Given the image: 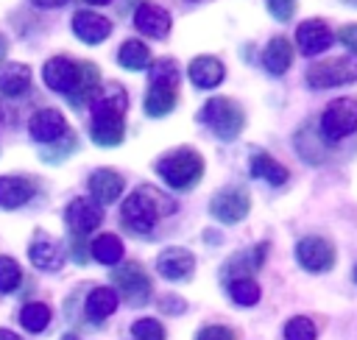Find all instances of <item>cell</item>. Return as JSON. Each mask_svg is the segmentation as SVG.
I'll use <instances>...</instances> for the list:
<instances>
[{"label":"cell","mask_w":357,"mask_h":340,"mask_svg":"<svg viewBox=\"0 0 357 340\" xmlns=\"http://www.w3.org/2000/svg\"><path fill=\"white\" fill-rule=\"evenodd\" d=\"M170 14L162 8V6H153V3H142L137 6L134 11V28L151 39H165L170 33Z\"/></svg>","instance_id":"obj_13"},{"label":"cell","mask_w":357,"mask_h":340,"mask_svg":"<svg viewBox=\"0 0 357 340\" xmlns=\"http://www.w3.org/2000/svg\"><path fill=\"white\" fill-rule=\"evenodd\" d=\"M351 276H354V281H357V265H354V273H351Z\"/></svg>","instance_id":"obj_49"},{"label":"cell","mask_w":357,"mask_h":340,"mask_svg":"<svg viewBox=\"0 0 357 340\" xmlns=\"http://www.w3.org/2000/svg\"><path fill=\"white\" fill-rule=\"evenodd\" d=\"M64 220L73 229V234L84 237V234L95 231L103 223V209L89 198H75V201H70V206L64 212Z\"/></svg>","instance_id":"obj_10"},{"label":"cell","mask_w":357,"mask_h":340,"mask_svg":"<svg viewBox=\"0 0 357 340\" xmlns=\"http://www.w3.org/2000/svg\"><path fill=\"white\" fill-rule=\"evenodd\" d=\"M42 78H45V86L53 89V92H64L70 95L75 81H78V64L67 56H53L45 61L42 67Z\"/></svg>","instance_id":"obj_11"},{"label":"cell","mask_w":357,"mask_h":340,"mask_svg":"<svg viewBox=\"0 0 357 340\" xmlns=\"http://www.w3.org/2000/svg\"><path fill=\"white\" fill-rule=\"evenodd\" d=\"M86 3H92V6H106L109 0H86Z\"/></svg>","instance_id":"obj_47"},{"label":"cell","mask_w":357,"mask_h":340,"mask_svg":"<svg viewBox=\"0 0 357 340\" xmlns=\"http://www.w3.org/2000/svg\"><path fill=\"white\" fill-rule=\"evenodd\" d=\"M229 295H231V301L240 304V307H254L262 293H259V284L248 276V279H231V281H229Z\"/></svg>","instance_id":"obj_32"},{"label":"cell","mask_w":357,"mask_h":340,"mask_svg":"<svg viewBox=\"0 0 357 340\" xmlns=\"http://www.w3.org/2000/svg\"><path fill=\"white\" fill-rule=\"evenodd\" d=\"M176 209V203L162 195L159 190L153 187H137L126 201H123V209H120V220L128 231L134 234H148L156 220L162 215H170Z\"/></svg>","instance_id":"obj_1"},{"label":"cell","mask_w":357,"mask_h":340,"mask_svg":"<svg viewBox=\"0 0 357 340\" xmlns=\"http://www.w3.org/2000/svg\"><path fill=\"white\" fill-rule=\"evenodd\" d=\"M318 131L326 142H337L346 139L357 131V100L354 98H335L318 123Z\"/></svg>","instance_id":"obj_5"},{"label":"cell","mask_w":357,"mask_h":340,"mask_svg":"<svg viewBox=\"0 0 357 340\" xmlns=\"http://www.w3.org/2000/svg\"><path fill=\"white\" fill-rule=\"evenodd\" d=\"M70 248H73V251H70V254H73V259H75L78 265H84V262H86V245L81 242V237H78V234H73Z\"/></svg>","instance_id":"obj_42"},{"label":"cell","mask_w":357,"mask_h":340,"mask_svg":"<svg viewBox=\"0 0 357 340\" xmlns=\"http://www.w3.org/2000/svg\"><path fill=\"white\" fill-rule=\"evenodd\" d=\"M156 270L167 281H187L195 270V256L187 248H165L156 256Z\"/></svg>","instance_id":"obj_12"},{"label":"cell","mask_w":357,"mask_h":340,"mask_svg":"<svg viewBox=\"0 0 357 340\" xmlns=\"http://www.w3.org/2000/svg\"><path fill=\"white\" fill-rule=\"evenodd\" d=\"M343 3H349V6H357V0H343Z\"/></svg>","instance_id":"obj_48"},{"label":"cell","mask_w":357,"mask_h":340,"mask_svg":"<svg viewBox=\"0 0 357 340\" xmlns=\"http://www.w3.org/2000/svg\"><path fill=\"white\" fill-rule=\"evenodd\" d=\"M187 75L198 89H215L226 78V67L215 56H195L187 67Z\"/></svg>","instance_id":"obj_17"},{"label":"cell","mask_w":357,"mask_h":340,"mask_svg":"<svg viewBox=\"0 0 357 340\" xmlns=\"http://www.w3.org/2000/svg\"><path fill=\"white\" fill-rule=\"evenodd\" d=\"M198 120L218 137V139H237L245 125V111L231 98H209L198 111Z\"/></svg>","instance_id":"obj_3"},{"label":"cell","mask_w":357,"mask_h":340,"mask_svg":"<svg viewBox=\"0 0 357 340\" xmlns=\"http://www.w3.org/2000/svg\"><path fill=\"white\" fill-rule=\"evenodd\" d=\"M114 309H117V293H114L112 287H95V290L86 295V315H89V320L100 323V320H106Z\"/></svg>","instance_id":"obj_30"},{"label":"cell","mask_w":357,"mask_h":340,"mask_svg":"<svg viewBox=\"0 0 357 340\" xmlns=\"http://www.w3.org/2000/svg\"><path fill=\"white\" fill-rule=\"evenodd\" d=\"M112 281L114 287L123 293V298L131 304V307H142L151 301V279L148 273L142 270V265L137 262H126L120 268L112 270Z\"/></svg>","instance_id":"obj_6"},{"label":"cell","mask_w":357,"mask_h":340,"mask_svg":"<svg viewBox=\"0 0 357 340\" xmlns=\"http://www.w3.org/2000/svg\"><path fill=\"white\" fill-rule=\"evenodd\" d=\"M22 279L20 265L11 256H0V293H14Z\"/></svg>","instance_id":"obj_37"},{"label":"cell","mask_w":357,"mask_h":340,"mask_svg":"<svg viewBox=\"0 0 357 340\" xmlns=\"http://www.w3.org/2000/svg\"><path fill=\"white\" fill-rule=\"evenodd\" d=\"M296 259L310 273H326L335 265V245L324 237H304L296 245Z\"/></svg>","instance_id":"obj_8"},{"label":"cell","mask_w":357,"mask_h":340,"mask_svg":"<svg viewBox=\"0 0 357 340\" xmlns=\"http://www.w3.org/2000/svg\"><path fill=\"white\" fill-rule=\"evenodd\" d=\"M6 50H8V39H6L3 33H0V61L6 59Z\"/></svg>","instance_id":"obj_46"},{"label":"cell","mask_w":357,"mask_h":340,"mask_svg":"<svg viewBox=\"0 0 357 340\" xmlns=\"http://www.w3.org/2000/svg\"><path fill=\"white\" fill-rule=\"evenodd\" d=\"M296 150H298V156L304 162L318 164V162L326 159V139L321 137L318 128H312V123H307V125H301L296 131Z\"/></svg>","instance_id":"obj_24"},{"label":"cell","mask_w":357,"mask_h":340,"mask_svg":"<svg viewBox=\"0 0 357 340\" xmlns=\"http://www.w3.org/2000/svg\"><path fill=\"white\" fill-rule=\"evenodd\" d=\"M335 42V33L332 28L324 22V20H304L298 28H296V45L304 56H318L324 53L329 45Z\"/></svg>","instance_id":"obj_9"},{"label":"cell","mask_w":357,"mask_h":340,"mask_svg":"<svg viewBox=\"0 0 357 340\" xmlns=\"http://www.w3.org/2000/svg\"><path fill=\"white\" fill-rule=\"evenodd\" d=\"M123 176L120 173H114V170H109V167H100V170H95L92 176H89V195H92V201L98 203V206H103V203H114L117 198H120V192H123Z\"/></svg>","instance_id":"obj_18"},{"label":"cell","mask_w":357,"mask_h":340,"mask_svg":"<svg viewBox=\"0 0 357 340\" xmlns=\"http://www.w3.org/2000/svg\"><path fill=\"white\" fill-rule=\"evenodd\" d=\"M33 195V184L22 176H0V206L3 209H17L28 203Z\"/></svg>","instance_id":"obj_26"},{"label":"cell","mask_w":357,"mask_h":340,"mask_svg":"<svg viewBox=\"0 0 357 340\" xmlns=\"http://www.w3.org/2000/svg\"><path fill=\"white\" fill-rule=\"evenodd\" d=\"M178 100V89L176 86H162V84H151L142 100V109L148 117H165L176 109Z\"/></svg>","instance_id":"obj_25"},{"label":"cell","mask_w":357,"mask_h":340,"mask_svg":"<svg viewBox=\"0 0 357 340\" xmlns=\"http://www.w3.org/2000/svg\"><path fill=\"white\" fill-rule=\"evenodd\" d=\"M73 33L86 45H100L112 33V22L95 11H75L73 17Z\"/></svg>","instance_id":"obj_16"},{"label":"cell","mask_w":357,"mask_h":340,"mask_svg":"<svg viewBox=\"0 0 357 340\" xmlns=\"http://www.w3.org/2000/svg\"><path fill=\"white\" fill-rule=\"evenodd\" d=\"M156 173L159 178L170 187V190H190L201 181L204 176V159L198 150L192 148H176L170 153H165L162 159H156Z\"/></svg>","instance_id":"obj_2"},{"label":"cell","mask_w":357,"mask_h":340,"mask_svg":"<svg viewBox=\"0 0 357 340\" xmlns=\"http://www.w3.org/2000/svg\"><path fill=\"white\" fill-rule=\"evenodd\" d=\"M98 89H100V70L92 61H81L78 64V81H75L73 92L67 95V100L73 109H81L95 98Z\"/></svg>","instance_id":"obj_19"},{"label":"cell","mask_w":357,"mask_h":340,"mask_svg":"<svg viewBox=\"0 0 357 340\" xmlns=\"http://www.w3.org/2000/svg\"><path fill=\"white\" fill-rule=\"evenodd\" d=\"M251 176H254V178H262V181H268V184H273V187H282L290 173H287V167L279 164L271 153H254V156H251Z\"/></svg>","instance_id":"obj_28"},{"label":"cell","mask_w":357,"mask_h":340,"mask_svg":"<svg viewBox=\"0 0 357 340\" xmlns=\"http://www.w3.org/2000/svg\"><path fill=\"white\" fill-rule=\"evenodd\" d=\"M265 254H268V242H259V245H254V248H248V251H240V254H234V256L229 259V265L223 268V273L229 276V281H231V279H248L254 270L262 268Z\"/></svg>","instance_id":"obj_21"},{"label":"cell","mask_w":357,"mask_h":340,"mask_svg":"<svg viewBox=\"0 0 357 340\" xmlns=\"http://www.w3.org/2000/svg\"><path fill=\"white\" fill-rule=\"evenodd\" d=\"M92 114H126L128 109V95L120 84H106L95 92V98L89 100Z\"/></svg>","instance_id":"obj_23"},{"label":"cell","mask_w":357,"mask_h":340,"mask_svg":"<svg viewBox=\"0 0 357 340\" xmlns=\"http://www.w3.org/2000/svg\"><path fill=\"white\" fill-rule=\"evenodd\" d=\"M28 256H31V262H33L39 270H59V268L64 265V254H61L59 242L50 240L45 231H36V237L31 240Z\"/></svg>","instance_id":"obj_20"},{"label":"cell","mask_w":357,"mask_h":340,"mask_svg":"<svg viewBox=\"0 0 357 340\" xmlns=\"http://www.w3.org/2000/svg\"><path fill=\"white\" fill-rule=\"evenodd\" d=\"M178 78L181 70L173 59H159L156 64H151V84H162V86H176L178 89Z\"/></svg>","instance_id":"obj_34"},{"label":"cell","mask_w":357,"mask_h":340,"mask_svg":"<svg viewBox=\"0 0 357 340\" xmlns=\"http://www.w3.org/2000/svg\"><path fill=\"white\" fill-rule=\"evenodd\" d=\"M75 150V134H64L61 139H56V142H47V148H42V159L45 162H61L64 156H70Z\"/></svg>","instance_id":"obj_36"},{"label":"cell","mask_w":357,"mask_h":340,"mask_svg":"<svg viewBox=\"0 0 357 340\" xmlns=\"http://www.w3.org/2000/svg\"><path fill=\"white\" fill-rule=\"evenodd\" d=\"M195 340H234V332L229 326H220V323H212V326H204Z\"/></svg>","instance_id":"obj_40"},{"label":"cell","mask_w":357,"mask_h":340,"mask_svg":"<svg viewBox=\"0 0 357 340\" xmlns=\"http://www.w3.org/2000/svg\"><path fill=\"white\" fill-rule=\"evenodd\" d=\"M162 307H165V309H178V312H181V309H184V301H181V298H167Z\"/></svg>","instance_id":"obj_43"},{"label":"cell","mask_w":357,"mask_h":340,"mask_svg":"<svg viewBox=\"0 0 357 340\" xmlns=\"http://www.w3.org/2000/svg\"><path fill=\"white\" fill-rule=\"evenodd\" d=\"M20 323H22V329H28V332H42L47 323H50V307L47 304H39V301H33V304H25L22 307V312H20Z\"/></svg>","instance_id":"obj_33"},{"label":"cell","mask_w":357,"mask_h":340,"mask_svg":"<svg viewBox=\"0 0 357 340\" xmlns=\"http://www.w3.org/2000/svg\"><path fill=\"white\" fill-rule=\"evenodd\" d=\"M89 137H92V142L100 145V148H114V145H120L123 137H126L123 114H92Z\"/></svg>","instance_id":"obj_15"},{"label":"cell","mask_w":357,"mask_h":340,"mask_svg":"<svg viewBox=\"0 0 357 340\" xmlns=\"http://www.w3.org/2000/svg\"><path fill=\"white\" fill-rule=\"evenodd\" d=\"M92 256L100 265H117L123 259V242L117 234H98L92 240Z\"/></svg>","instance_id":"obj_31"},{"label":"cell","mask_w":357,"mask_h":340,"mask_svg":"<svg viewBox=\"0 0 357 340\" xmlns=\"http://www.w3.org/2000/svg\"><path fill=\"white\" fill-rule=\"evenodd\" d=\"M0 117H3V111H0Z\"/></svg>","instance_id":"obj_51"},{"label":"cell","mask_w":357,"mask_h":340,"mask_svg":"<svg viewBox=\"0 0 357 340\" xmlns=\"http://www.w3.org/2000/svg\"><path fill=\"white\" fill-rule=\"evenodd\" d=\"M28 86H31V70L25 64L11 61L0 67V92L6 98H20L22 92H28Z\"/></svg>","instance_id":"obj_27"},{"label":"cell","mask_w":357,"mask_h":340,"mask_svg":"<svg viewBox=\"0 0 357 340\" xmlns=\"http://www.w3.org/2000/svg\"><path fill=\"white\" fill-rule=\"evenodd\" d=\"M354 81H357V56L324 59L307 67V84L312 89H332V86H346Z\"/></svg>","instance_id":"obj_4"},{"label":"cell","mask_w":357,"mask_h":340,"mask_svg":"<svg viewBox=\"0 0 357 340\" xmlns=\"http://www.w3.org/2000/svg\"><path fill=\"white\" fill-rule=\"evenodd\" d=\"M39 8H56V6H64L67 0H33Z\"/></svg>","instance_id":"obj_44"},{"label":"cell","mask_w":357,"mask_h":340,"mask_svg":"<svg viewBox=\"0 0 357 340\" xmlns=\"http://www.w3.org/2000/svg\"><path fill=\"white\" fill-rule=\"evenodd\" d=\"M293 64V45L287 36H273L262 50V67L271 75H284Z\"/></svg>","instance_id":"obj_22"},{"label":"cell","mask_w":357,"mask_h":340,"mask_svg":"<svg viewBox=\"0 0 357 340\" xmlns=\"http://www.w3.org/2000/svg\"><path fill=\"white\" fill-rule=\"evenodd\" d=\"M134 340H165V326L156 318H139L131 326Z\"/></svg>","instance_id":"obj_38"},{"label":"cell","mask_w":357,"mask_h":340,"mask_svg":"<svg viewBox=\"0 0 357 340\" xmlns=\"http://www.w3.org/2000/svg\"><path fill=\"white\" fill-rule=\"evenodd\" d=\"M315 337H318V329L304 315H296L284 323V340H315Z\"/></svg>","instance_id":"obj_35"},{"label":"cell","mask_w":357,"mask_h":340,"mask_svg":"<svg viewBox=\"0 0 357 340\" xmlns=\"http://www.w3.org/2000/svg\"><path fill=\"white\" fill-rule=\"evenodd\" d=\"M251 209V195L245 187H226V190H218L209 201V212L215 220L231 226V223H240Z\"/></svg>","instance_id":"obj_7"},{"label":"cell","mask_w":357,"mask_h":340,"mask_svg":"<svg viewBox=\"0 0 357 340\" xmlns=\"http://www.w3.org/2000/svg\"><path fill=\"white\" fill-rule=\"evenodd\" d=\"M265 6L271 11V17L279 22H290V17L296 14V0H265Z\"/></svg>","instance_id":"obj_39"},{"label":"cell","mask_w":357,"mask_h":340,"mask_svg":"<svg viewBox=\"0 0 357 340\" xmlns=\"http://www.w3.org/2000/svg\"><path fill=\"white\" fill-rule=\"evenodd\" d=\"M0 340H22V337H17V334L8 332V329H0Z\"/></svg>","instance_id":"obj_45"},{"label":"cell","mask_w":357,"mask_h":340,"mask_svg":"<svg viewBox=\"0 0 357 340\" xmlns=\"http://www.w3.org/2000/svg\"><path fill=\"white\" fill-rule=\"evenodd\" d=\"M117 64L126 67V70H145V67L153 64V56H151V50H148L145 42H139V39H126V42L120 45V50H117Z\"/></svg>","instance_id":"obj_29"},{"label":"cell","mask_w":357,"mask_h":340,"mask_svg":"<svg viewBox=\"0 0 357 340\" xmlns=\"http://www.w3.org/2000/svg\"><path fill=\"white\" fill-rule=\"evenodd\" d=\"M337 42H340L351 56H357V22L343 25V28L337 31Z\"/></svg>","instance_id":"obj_41"},{"label":"cell","mask_w":357,"mask_h":340,"mask_svg":"<svg viewBox=\"0 0 357 340\" xmlns=\"http://www.w3.org/2000/svg\"><path fill=\"white\" fill-rule=\"evenodd\" d=\"M190 3H198V0H190Z\"/></svg>","instance_id":"obj_50"},{"label":"cell","mask_w":357,"mask_h":340,"mask_svg":"<svg viewBox=\"0 0 357 340\" xmlns=\"http://www.w3.org/2000/svg\"><path fill=\"white\" fill-rule=\"evenodd\" d=\"M28 131H31V137L36 139V142H56V139H61L64 134H67V123H64V114L61 111H56V109H42V111H36L33 117H31V123H28Z\"/></svg>","instance_id":"obj_14"}]
</instances>
